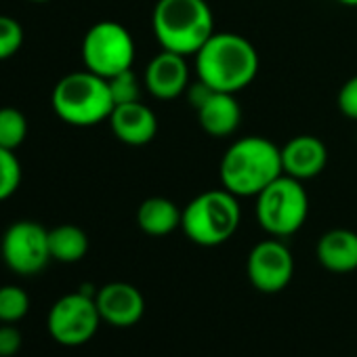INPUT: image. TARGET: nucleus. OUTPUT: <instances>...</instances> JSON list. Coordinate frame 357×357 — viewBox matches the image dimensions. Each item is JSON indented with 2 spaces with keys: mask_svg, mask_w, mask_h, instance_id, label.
Masks as SVG:
<instances>
[{
  "mask_svg": "<svg viewBox=\"0 0 357 357\" xmlns=\"http://www.w3.org/2000/svg\"><path fill=\"white\" fill-rule=\"evenodd\" d=\"M198 80L217 93H240L259 74L255 45L234 32H215L194 55Z\"/></svg>",
  "mask_w": 357,
  "mask_h": 357,
  "instance_id": "obj_1",
  "label": "nucleus"
},
{
  "mask_svg": "<svg viewBox=\"0 0 357 357\" xmlns=\"http://www.w3.org/2000/svg\"><path fill=\"white\" fill-rule=\"evenodd\" d=\"M284 174L280 147L261 135L234 141L221 158L219 176L227 192L238 198L259 196Z\"/></svg>",
  "mask_w": 357,
  "mask_h": 357,
  "instance_id": "obj_2",
  "label": "nucleus"
},
{
  "mask_svg": "<svg viewBox=\"0 0 357 357\" xmlns=\"http://www.w3.org/2000/svg\"><path fill=\"white\" fill-rule=\"evenodd\" d=\"M151 28L162 51L192 57L215 34V17L206 0H158Z\"/></svg>",
  "mask_w": 357,
  "mask_h": 357,
  "instance_id": "obj_3",
  "label": "nucleus"
},
{
  "mask_svg": "<svg viewBox=\"0 0 357 357\" xmlns=\"http://www.w3.org/2000/svg\"><path fill=\"white\" fill-rule=\"evenodd\" d=\"M51 105L61 122L78 128L109 120L116 107L109 82L89 70L63 76L53 89Z\"/></svg>",
  "mask_w": 357,
  "mask_h": 357,
  "instance_id": "obj_4",
  "label": "nucleus"
},
{
  "mask_svg": "<svg viewBox=\"0 0 357 357\" xmlns=\"http://www.w3.org/2000/svg\"><path fill=\"white\" fill-rule=\"evenodd\" d=\"M240 221V198L223 188L196 196L183 208L181 229L194 244L211 248L225 244L238 231Z\"/></svg>",
  "mask_w": 357,
  "mask_h": 357,
  "instance_id": "obj_5",
  "label": "nucleus"
},
{
  "mask_svg": "<svg viewBox=\"0 0 357 357\" xmlns=\"http://www.w3.org/2000/svg\"><path fill=\"white\" fill-rule=\"evenodd\" d=\"M309 215V196L303 181L288 174L278 176L257 196V221L273 238L296 234Z\"/></svg>",
  "mask_w": 357,
  "mask_h": 357,
  "instance_id": "obj_6",
  "label": "nucleus"
},
{
  "mask_svg": "<svg viewBox=\"0 0 357 357\" xmlns=\"http://www.w3.org/2000/svg\"><path fill=\"white\" fill-rule=\"evenodd\" d=\"M135 40L130 32L118 22H99L91 26L82 40L84 68L105 80L132 70Z\"/></svg>",
  "mask_w": 357,
  "mask_h": 357,
  "instance_id": "obj_7",
  "label": "nucleus"
},
{
  "mask_svg": "<svg viewBox=\"0 0 357 357\" xmlns=\"http://www.w3.org/2000/svg\"><path fill=\"white\" fill-rule=\"evenodd\" d=\"M101 321L95 296L78 290L55 301L47 317V328L59 344L80 347L97 334Z\"/></svg>",
  "mask_w": 357,
  "mask_h": 357,
  "instance_id": "obj_8",
  "label": "nucleus"
},
{
  "mask_svg": "<svg viewBox=\"0 0 357 357\" xmlns=\"http://www.w3.org/2000/svg\"><path fill=\"white\" fill-rule=\"evenodd\" d=\"M5 265L17 275H36L51 261L49 229L36 221H17L7 227L0 244Z\"/></svg>",
  "mask_w": 357,
  "mask_h": 357,
  "instance_id": "obj_9",
  "label": "nucleus"
},
{
  "mask_svg": "<svg viewBox=\"0 0 357 357\" xmlns=\"http://www.w3.org/2000/svg\"><path fill=\"white\" fill-rule=\"evenodd\" d=\"M248 282L261 292H280L284 290L294 275V259L288 246L278 238L259 242L246 259Z\"/></svg>",
  "mask_w": 357,
  "mask_h": 357,
  "instance_id": "obj_10",
  "label": "nucleus"
},
{
  "mask_svg": "<svg viewBox=\"0 0 357 357\" xmlns=\"http://www.w3.org/2000/svg\"><path fill=\"white\" fill-rule=\"evenodd\" d=\"M143 86L149 95L160 101L181 97L190 89V66L188 57L170 51L158 53L145 68Z\"/></svg>",
  "mask_w": 357,
  "mask_h": 357,
  "instance_id": "obj_11",
  "label": "nucleus"
},
{
  "mask_svg": "<svg viewBox=\"0 0 357 357\" xmlns=\"http://www.w3.org/2000/svg\"><path fill=\"white\" fill-rule=\"evenodd\" d=\"M95 303L103 321L126 328L137 324L145 313V298L143 294L126 282H112L97 290Z\"/></svg>",
  "mask_w": 357,
  "mask_h": 357,
  "instance_id": "obj_12",
  "label": "nucleus"
},
{
  "mask_svg": "<svg viewBox=\"0 0 357 357\" xmlns=\"http://www.w3.org/2000/svg\"><path fill=\"white\" fill-rule=\"evenodd\" d=\"M280 151L284 174L298 178V181L315 178L328 164V149L324 141L313 135H296L284 147H280Z\"/></svg>",
  "mask_w": 357,
  "mask_h": 357,
  "instance_id": "obj_13",
  "label": "nucleus"
},
{
  "mask_svg": "<svg viewBox=\"0 0 357 357\" xmlns=\"http://www.w3.org/2000/svg\"><path fill=\"white\" fill-rule=\"evenodd\" d=\"M109 126L118 141L132 145V147H141L155 139L158 116L153 114L149 105L141 101L122 103L114 107L109 116Z\"/></svg>",
  "mask_w": 357,
  "mask_h": 357,
  "instance_id": "obj_14",
  "label": "nucleus"
},
{
  "mask_svg": "<svg viewBox=\"0 0 357 357\" xmlns=\"http://www.w3.org/2000/svg\"><path fill=\"white\" fill-rule=\"evenodd\" d=\"M196 112L202 130L215 139L234 135L242 122V107L231 93L211 91V95L196 107Z\"/></svg>",
  "mask_w": 357,
  "mask_h": 357,
  "instance_id": "obj_15",
  "label": "nucleus"
},
{
  "mask_svg": "<svg viewBox=\"0 0 357 357\" xmlns=\"http://www.w3.org/2000/svg\"><path fill=\"white\" fill-rule=\"evenodd\" d=\"M317 261L332 273H351L357 269V234L351 229H330L315 246Z\"/></svg>",
  "mask_w": 357,
  "mask_h": 357,
  "instance_id": "obj_16",
  "label": "nucleus"
},
{
  "mask_svg": "<svg viewBox=\"0 0 357 357\" xmlns=\"http://www.w3.org/2000/svg\"><path fill=\"white\" fill-rule=\"evenodd\" d=\"M181 217L183 211H178V206L172 200L162 196L147 198L137 208V225L143 234L151 238L168 236L176 227H181Z\"/></svg>",
  "mask_w": 357,
  "mask_h": 357,
  "instance_id": "obj_17",
  "label": "nucleus"
},
{
  "mask_svg": "<svg viewBox=\"0 0 357 357\" xmlns=\"http://www.w3.org/2000/svg\"><path fill=\"white\" fill-rule=\"evenodd\" d=\"M51 259L59 263H78L89 252V238L78 225H57L49 229Z\"/></svg>",
  "mask_w": 357,
  "mask_h": 357,
  "instance_id": "obj_18",
  "label": "nucleus"
},
{
  "mask_svg": "<svg viewBox=\"0 0 357 357\" xmlns=\"http://www.w3.org/2000/svg\"><path fill=\"white\" fill-rule=\"evenodd\" d=\"M28 137V118L15 107H0V147L15 151Z\"/></svg>",
  "mask_w": 357,
  "mask_h": 357,
  "instance_id": "obj_19",
  "label": "nucleus"
},
{
  "mask_svg": "<svg viewBox=\"0 0 357 357\" xmlns=\"http://www.w3.org/2000/svg\"><path fill=\"white\" fill-rule=\"evenodd\" d=\"M30 311V296L22 286H0V321L17 324Z\"/></svg>",
  "mask_w": 357,
  "mask_h": 357,
  "instance_id": "obj_20",
  "label": "nucleus"
},
{
  "mask_svg": "<svg viewBox=\"0 0 357 357\" xmlns=\"http://www.w3.org/2000/svg\"><path fill=\"white\" fill-rule=\"evenodd\" d=\"M22 183V164L15 151L0 147V202L9 200Z\"/></svg>",
  "mask_w": 357,
  "mask_h": 357,
  "instance_id": "obj_21",
  "label": "nucleus"
},
{
  "mask_svg": "<svg viewBox=\"0 0 357 357\" xmlns=\"http://www.w3.org/2000/svg\"><path fill=\"white\" fill-rule=\"evenodd\" d=\"M24 45V28L17 20L0 15V61L11 59Z\"/></svg>",
  "mask_w": 357,
  "mask_h": 357,
  "instance_id": "obj_22",
  "label": "nucleus"
},
{
  "mask_svg": "<svg viewBox=\"0 0 357 357\" xmlns=\"http://www.w3.org/2000/svg\"><path fill=\"white\" fill-rule=\"evenodd\" d=\"M109 82V91H112V99L116 105H122V103H132V101H139V95H141V84L135 76L132 70H126L114 78L107 80Z\"/></svg>",
  "mask_w": 357,
  "mask_h": 357,
  "instance_id": "obj_23",
  "label": "nucleus"
},
{
  "mask_svg": "<svg viewBox=\"0 0 357 357\" xmlns=\"http://www.w3.org/2000/svg\"><path fill=\"white\" fill-rule=\"evenodd\" d=\"M336 105H338V109H340V114L344 118L357 122V76L349 78L340 86L338 97H336Z\"/></svg>",
  "mask_w": 357,
  "mask_h": 357,
  "instance_id": "obj_24",
  "label": "nucleus"
},
{
  "mask_svg": "<svg viewBox=\"0 0 357 357\" xmlns=\"http://www.w3.org/2000/svg\"><path fill=\"white\" fill-rule=\"evenodd\" d=\"M24 336L15 328V324H3L0 326V357H11L22 349Z\"/></svg>",
  "mask_w": 357,
  "mask_h": 357,
  "instance_id": "obj_25",
  "label": "nucleus"
},
{
  "mask_svg": "<svg viewBox=\"0 0 357 357\" xmlns=\"http://www.w3.org/2000/svg\"><path fill=\"white\" fill-rule=\"evenodd\" d=\"M336 3H340L344 7H357V0H336Z\"/></svg>",
  "mask_w": 357,
  "mask_h": 357,
  "instance_id": "obj_26",
  "label": "nucleus"
},
{
  "mask_svg": "<svg viewBox=\"0 0 357 357\" xmlns=\"http://www.w3.org/2000/svg\"><path fill=\"white\" fill-rule=\"evenodd\" d=\"M30 3H38V5H43V3H51V0H30Z\"/></svg>",
  "mask_w": 357,
  "mask_h": 357,
  "instance_id": "obj_27",
  "label": "nucleus"
}]
</instances>
